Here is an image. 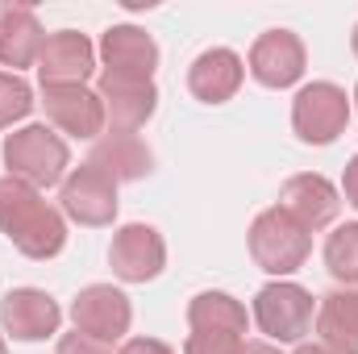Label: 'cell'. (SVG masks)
Masks as SVG:
<instances>
[{"label": "cell", "instance_id": "5b68a950", "mask_svg": "<svg viewBox=\"0 0 358 354\" xmlns=\"http://www.w3.org/2000/svg\"><path fill=\"white\" fill-rule=\"evenodd\" d=\"M317 321L313 292L292 279H271L255 296V325L267 334V342H300Z\"/></svg>", "mask_w": 358, "mask_h": 354}, {"label": "cell", "instance_id": "7402d4cb", "mask_svg": "<svg viewBox=\"0 0 358 354\" xmlns=\"http://www.w3.org/2000/svg\"><path fill=\"white\" fill-rule=\"evenodd\" d=\"M34 108V88L17 71H0V129H13Z\"/></svg>", "mask_w": 358, "mask_h": 354}, {"label": "cell", "instance_id": "8992f818", "mask_svg": "<svg viewBox=\"0 0 358 354\" xmlns=\"http://www.w3.org/2000/svg\"><path fill=\"white\" fill-rule=\"evenodd\" d=\"M59 208H63V217L92 225V229L113 225L117 221V179L100 171L96 163L71 167L67 179L59 183Z\"/></svg>", "mask_w": 358, "mask_h": 354}, {"label": "cell", "instance_id": "f1b7e54d", "mask_svg": "<svg viewBox=\"0 0 358 354\" xmlns=\"http://www.w3.org/2000/svg\"><path fill=\"white\" fill-rule=\"evenodd\" d=\"M350 46H355V55H358V25H355V38H350Z\"/></svg>", "mask_w": 358, "mask_h": 354}, {"label": "cell", "instance_id": "e0dca14e", "mask_svg": "<svg viewBox=\"0 0 358 354\" xmlns=\"http://www.w3.org/2000/svg\"><path fill=\"white\" fill-rule=\"evenodd\" d=\"M100 171H108V176L117 179H146L155 171V155H150V146L134 134V129H104L96 142H92V159Z\"/></svg>", "mask_w": 358, "mask_h": 354}, {"label": "cell", "instance_id": "8fae6325", "mask_svg": "<svg viewBox=\"0 0 358 354\" xmlns=\"http://www.w3.org/2000/svg\"><path fill=\"white\" fill-rule=\"evenodd\" d=\"M92 71H96V46L88 42V34H76V29L46 34L42 55H38V80H42V88L88 84Z\"/></svg>", "mask_w": 358, "mask_h": 354}, {"label": "cell", "instance_id": "cb8c5ba5", "mask_svg": "<svg viewBox=\"0 0 358 354\" xmlns=\"http://www.w3.org/2000/svg\"><path fill=\"white\" fill-rule=\"evenodd\" d=\"M55 354H113V346L108 342H96V338H88V334H63L59 338V351Z\"/></svg>", "mask_w": 358, "mask_h": 354}, {"label": "cell", "instance_id": "ba28073f", "mask_svg": "<svg viewBox=\"0 0 358 354\" xmlns=\"http://www.w3.org/2000/svg\"><path fill=\"white\" fill-rule=\"evenodd\" d=\"M108 263H113V275L121 283H150L163 275L167 267V242L155 225H121L113 234V246H108Z\"/></svg>", "mask_w": 358, "mask_h": 354}, {"label": "cell", "instance_id": "484cf974", "mask_svg": "<svg viewBox=\"0 0 358 354\" xmlns=\"http://www.w3.org/2000/svg\"><path fill=\"white\" fill-rule=\"evenodd\" d=\"M342 192H346V204L358 208V155L346 163V176H342Z\"/></svg>", "mask_w": 358, "mask_h": 354}, {"label": "cell", "instance_id": "6da1fadb", "mask_svg": "<svg viewBox=\"0 0 358 354\" xmlns=\"http://www.w3.org/2000/svg\"><path fill=\"white\" fill-rule=\"evenodd\" d=\"M0 234L25 259L46 263L67 246V217L25 179L0 176Z\"/></svg>", "mask_w": 358, "mask_h": 354}, {"label": "cell", "instance_id": "7a4b0ae2", "mask_svg": "<svg viewBox=\"0 0 358 354\" xmlns=\"http://www.w3.org/2000/svg\"><path fill=\"white\" fill-rule=\"evenodd\" d=\"M4 167L13 179H25L29 187H55L71 171V150L67 138L55 134L50 125H21L4 138Z\"/></svg>", "mask_w": 358, "mask_h": 354}, {"label": "cell", "instance_id": "4fadbf2b", "mask_svg": "<svg viewBox=\"0 0 358 354\" xmlns=\"http://www.w3.org/2000/svg\"><path fill=\"white\" fill-rule=\"evenodd\" d=\"M279 208H283L304 234H317V229L334 225V217H338V208H342V196H338V187L325 176L304 171V176H292L279 187Z\"/></svg>", "mask_w": 358, "mask_h": 354}, {"label": "cell", "instance_id": "5bb4252c", "mask_svg": "<svg viewBox=\"0 0 358 354\" xmlns=\"http://www.w3.org/2000/svg\"><path fill=\"white\" fill-rule=\"evenodd\" d=\"M304 63H308L304 42L292 29H267L250 46V76L263 88H292V84H300Z\"/></svg>", "mask_w": 358, "mask_h": 354}, {"label": "cell", "instance_id": "d6986e66", "mask_svg": "<svg viewBox=\"0 0 358 354\" xmlns=\"http://www.w3.org/2000/svg\"><path fill=\"white\" fill-rule=\"evenodd\" d=\"M317 338L334 354H358V288H338L317 304Z\"/></svg>", "mask_w": 358, "mask_h": 354}, {"label": "cell", "instance_id": "d4e9b609", "mask_svg": "<svg viewBox=\"0 0 358 354\" xmlns=\"http://www.w3.org/2000/svg\"><path fill=\"white\" fill-rule=\"evenodd\" d=\"M117 354H176V351L167 342H159V338H129Z\"/></svg>", "mask_w": 358, "mask_h": 354}, {"label": "cell", "instance_id": "ffe728a7", "mask_svg": "<svg viewBox=\"0 0 358 354\" xmlns=\"http://www.w3.org/2000/svg\"><path fill=\"white\" fill-rule=\"evenodd\" d=\"M187 325L204 330V334H234L246 338L250 330V313L242 300H234L229 292H196L187 304Z\"/></svg>", "mask_w": 358, "mask_h": 354}, {"label": "cell", "instance_id": "ac0fdd59", "mask_svg": "<svg viewBox=\"0 0 358 354\" xmlns=\"http://www.w3.org/2000/svg\"><path fill=\"white\" fill-rule=\"evenodd\" d=\"M42 21L29 4H8L0 8V67H38V55H42Z\"/></svg>", "mask_w": 358, "mask_h": 354}, {"label": "cell", "instance_id": "30bf717a", "mask_svg": "<svg viewBox=\"0 0 358 354\" xmlns=\"http://www.w3.org/2000/svg\"><path fill=\"white\" fill-rule=\"evenodd\" d=\"M42 108H46V121L50 129L67 134V138H80V142H96L108 121H104V104L96 88L88 84H71V88H42Z\"/></svg>", "mask_w": 358, "mask_h": 354}, {"label": "cell", "instance_id": "4316f807", "mask_svg": "<svg viewBox=\"0 0 358 354\" xmlns=\"http://www.w3.org/2000/svg\"><path fill=\"white\" fill-rule=\"evenodd\" d=\"M242 354H279V346H275V342H246Z\"/></svg>", "mask_w": 358, "mask_h": 354}, {"label": "cell", "instance_id": "3957f363", "mask_svg": "<svg viewBox=\"0 0 358 354\" xmlns=\"http://www.w3.org/2000/svg\"><path fill=\"white\" fill-rule=\"evenodd\" d=\"M308 250H313V234H304L279 204L263 208L255 217V225H250V259L267 275H275V279L296 275L308 263Z\"/></svg>", "mask_w": 358, "mask_h": 354}, {"label": "cell", "instance_id": "9a60e30c", "mask_svg": "<svg viewBox=\"0 0 358 354\" xmlns=\"http://www.w3.org/2000/svg\"><path fill=\"white\" fill-rule=\"evenodd\" d=\"M246 80V63L238 50L229 46H213V50H200L187 67V92L204 104H225L234 100L238 88Z\"/></svg>", "mask_w": 358, "mask_h": 354}, {"label": "cell", "instance_id": "44dd1931", "mask_svg": "<svg viewBox=\"0 0 358 354\" xmlns=\"http://www.w3.org/2000/svg\"><path fill=\"white\" fill-rule=\"evenodd\" d=\"M325 267L338 283L358 288V221L338 225L329 238H325Z\"/></svg>", "mask_w": 358, "mask_h": 354}, {"label": "cell", "instance_id": "7c38bea8", "mask_svg": "<svg viewBox=\"0 0 358 354\" xmlns=\"http://www.w3.org/2000/svg\"><path fill=\"white\" fill-rule=\"evenodd\" d=\"M0 325L17 342H46L63 325V309L50 292L42 288H13L0 300Z\"/></svg>", "mask_w": 358, "mask_h": 354}, {"label": "cell", "instance_id": "f546056e", "mask_svg": "<svg viewBox=\"0 0 358 354\" xmlns=\"http://www.w3.org/2000/svg\"><path fill=\"white\" fill-rule=\"evenodd\" d=\"M0 354H8V346H4V338H0Z\"/></svg>", "mask_w": 358, "mask_h": 354}, {"label": "cell", "instance_id": "603a6c76", "mask_svg": "<svg viewBox=\"0 0 358 354\" xmlns=\"http://www.w3.org/2000/svg\"><path fill=\"white\" fill-rule=\"evenodd\" d=\"M246 338H234V334H204V330H192L183 354H242Z\"/></svg>", "mask_w": 358, "mask_h": 354}, {"label": "cell", "instance_id": "277c9868", "mask_svg": "<svg viewBox=\"0 0 358 354\" xmlns=\"http://www.w3.org/2000/svg\"><path fill=\"white\" fill-rule=\"evenodd\" d=\"M350 125V96L329 80H313L292 100V129L308 146H329Z\"/></svg>", "mask_w": 358, "mask_h": 354}, {"label": "cell", "instance_id": "2e32d148", "mask_svg": "<svg viewBox=\"0 0 358 354\" xmlns=\"http://www.w3.org/2000/svg\"><path fill=\"white\" fill-rule=\"evenodd\" d=\"M100 63H104V71H117V76L155 80L159 42L142 25H108L104 38H100Z\"/></svg>", "mask_w": 358, "mask_h": 354}, {"label": "cell", "instance_id": "9c48e42d", "mask_svg": "<svg viewBox=\"0 0 358 354\" xmlns=\"http://www.w3.org/2000/svg\"><path fill=\"white\" fill-rule=\"evenodd\" d=\"M96 96L104 104V121L108 129H142L155 108H159V88L155 80H142V76H117V71H100L96 80Z\"/></svg>", "mask_w": 358, "mask_h": 354}, {"label": "cell", "instance_id": "52a82bcc", "mask_svg": "<svg viewBox=\"0 0 358 354\" xmlns=\"http://www.w3.org/2000/svg\"><path fill=\"white\" fill-rule=\"evenodd\" d=\"M71 321L80 334H88L96 342H121L129 334V321H134V304L121 288L113 283H88L80 288V296L71 300Z\"/></svg>", "mask_w": 358, "mask_h": 354}, {"label": "cell", "instance_id": "4dcf8cb0", "mask_svg": "<svg viewBox=\"0 0 358 354\" xmlns=\"http://www.w3.org/2000/svg\"><path fill=\"white\" fill-rule=\"evenodd\" d=\"M355 104H358V88H355Z\"/></svg>", "mask_w": 358, "mask_h": 354}, {"label": "cell", "instance_id": "83f0119b", "mask_svg": "<svg viewBox=\"0 0 358 354\" xmlns=\"http://www.w3.org/2000/svg\"><path fill=\"white\" fill-rule=\"evenodd\" d=\"M296 354H334V351H325L321 342H300V346H296Z\"/></svg>", "mask_w": 358, "mask_h": 354}]
</instances>
